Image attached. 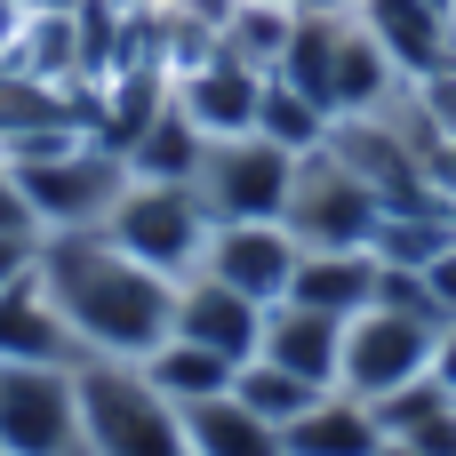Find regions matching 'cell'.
<instances>
[{"instance_id":"cell-1","label":"cell","mask_w":456,"mask_h":456,"mask_svg":"<svg viewBox=\"0 0 456 456\" xmlns=\"http://www.w3.org/2000/svg\"><path fill=\"white\" fill-rule=\"evenodd\" d=\"M32 281L64 313L80 361H144L176 329V281L136 265L104 232H48L32 256Z\"/></svg>"},{"instance_id":"cell-2","label":"cell","mask_w":456,"mask_h":456,"mask_svg":"<svg viewBox=\"0 0 456 456\" xmlns=\"http://www.w3.org/2000/svg\"><path fill=\"white\" fill-rule=\"evenodd\" d=\"M80 456H184V409L136 361H72Z\"/></svg>"},{"instance_id":"cell-3","label":"cell","mask_w":456,"mask_h":456,"mask_svg":"<svg viewBox=\"0 0 456 456\" xmlns=\"http://www.w3.org/2000/svg\"><path fill=\"white\" fill-rule=\"evenodd\" d=\"M112 248H128L136 265H152V273H168V281H184V273H200V248H208V208H200V192L192 184H144V176H128V192L112 200V216L96 224Z\"/></svg>"},{"instance_id":"cell-4","label":"cell","mask_w":456,"mask_h":456,"mask_svg":"<svg viewBox=\"0 0 456 456\" xmlns=\"http://www.w3.org/2000/svg\"><path fill=\"white\" fill-rule=\"evenodd\" d=\"M32 216H40V240L48 232H96L112 216V200L128 192V160L112 144H72V152H48V160H8Z\"/></svg>"},{"instance_id":"cell-5","label":"cell","mask_w":456,"mask_h":456,"mask_svg":"<svg viewBox=\"0 0 456 456\" xmlns=\"http://www.w3.org/2000/svg\"><path fill=\"white\" fill-rule=\"evenodd\" d=\"M281 224L297 232V248H377L385 232V200L369 176H353L329 144L297 160V192L281 208Z\"/></svg>"},{"instance_id":"cell-6","label":"cell","mask_w":456,"mask_h":456,"mask_svg":"<svg viewBox=\"0 0 456 456\" xmlns=\"http://www.w3.org/2000/svg\"><path fill=\"white\" fill-rule=\"evenodd\" d=\"M192 192H200L208 224H265L297 192V152H281L273 136H208Z\"/></svg>"},{"instance_id":"cell-7","label":"cell","mask_w":456,"mask_h":456,"mask_svg":"<svg viewBox=\"0 0 456 456\" xmlns=\"http://www.w3.org/2000/svg\"><path fill=\"white\" fill-rule=\"evenodd\" d=\"M0 456H80V393L64 361H0Z\"/></svg>"},{"instance_id":"cell-8","label":"cell","mask_w":456,"mask_h":456,"mask_svg":"<svg viewBox=\"0 0 456 456\" xmlns=\"http://www.w3.org/2000/svg\"><path fill=\"white\" fill-rule=\"evenodd\" d=\"M433 337L441 321H417V313H393V305H369L345 321V353H337V385L361 393V401H385L417 377H433Z\"/></svg>"},{"instance_id":"cell-9","label":"cell","mask_w":456,"mask_h":456,"mask_svg":"<svg viewBox=\"0 0 456 456\" xmlns=\"http://www.w3.org/2000/svg\"><path fill=\"white\" fill-rule=\"evenodd\" d=\"M297 256H305L297 232L281 216H265V224H216L208 248H200V273L240 289V297H256V305H281L289 281H297Z\"/></svg>"},{"instance_id":"cell-10","label":"cell","mask_w":456,"mask_h":456,"mask_svg":"<svg viewBox=\"0 0 456 456\" xmlns=\"http://www.w3.org/2000/svg\"><path fill=\"white\" fill-rule=\"evenodd\" d=\"M168 96H176V112H184L200 136H256L265 72H256V64H240V56H224V48H208L200 64L168 72Z\"/></svg>"},{"instance_id":"cell-11","label":"cell","mask_w":456,"mask_h":456,"mask_svg":"<svg viewBox=\"0 0 456 456\" xmlns=\"http://www.w3.org/2000/svg\"><path fill=\"white\" fill-rule=\"evenodd\" d=\"M265 313H273V305H256V297L208 281V273H184V281H176V329H168V337H192V345H208V353H224V361L240 369V361H256V345H265Z\"/></svg>"},{"instance_id":"cell-12","label":"cell","mask_w":456,"mask_h":456,"mask_svg":"<svg viewBox=\"0 0 456 456\" xmlns=\"http://www.w3.org/2000/svg\"><path fill=\"white\" fill-rule=\"evenodd\" d=\"M361 24L385 40L401 80H433V72L456 64V16L433 8V0H361Z\"/></svg>"},{"instance_id":"cell-13","label":"cell","mask_w":456,"mask_h":456,"mask_svg":"<svg viewBox=\"0 0 456 456\" xmlns=\"http://www.w3.org/2000/svg\"><path fill=\"white\" fill-rule=\"evenodd\" d=\"M281 305H305V313H329V321L369 313L377 305V248H305Z\"/></svg>"},{"instance_id":"cell-14","label":"cell","mask_w":456,"mask_h":456,"mask_svg":"<svg viewBox=\"0 0 456 456\" xmlns=\"http://www.w3.org/2000/svg\"><path fill=\"white\" fill-rule=\"evenodd\" d=\"M281 441H289V456H377L385 449V425H377V409H369L361 393L329 385Z\"/></svg>"},{"instance_id":"cell-15","label":"cell","mask_w":456,"mask_h":456,"mask_svg":"<svg viewBox=\"0 0 456 456\" xmlns=\"http://www.w3.org/2000/svg\"><path fill=\"white\" fill-rule=\"evenodd\" d=\"M265 361H281L289 377L305 385H337V353H345V321L329 313H305V305H273L265 313Z\"/></svg>"},{"instance_id":"cell-16","label":"cell","mask_w":456,"mask_h":456,"mask_svg":"<svg viewBox=\"0 0 456 456\" xmlns=\"http://www.w3.org/2000/svg\"><path fill=\"white\" fill-rule=\"evenodd\" d=\"M0 361H80V345H72V329H64V313L48 305V289L24 273L16 289H0Z\"/></svg>"},{"instance_id":"cell-17","label":"cell","mask_w":456,"mask_h":456,"mask_svg":"<svg viewBox=\"0 0 456 456\" xmlns=\"http://www.w3.org/2000/svg\"><path fill=\"white\" fill-rule=\"evenodd\" d=\"M200 152H208V136L176 112V96L120 144V160H128V176H144V184H192L200 176Z\"/></svg>"},{"instance_id":"cell-18","label":"cell","mask_w":456,"mask_h":456,"mask_svg":"<svg viewBox=\"0 0 456 456\" xmlns=\"http://www.w3.org/2000/svg\"><path fill=\"white\" fill-rule=\"evenodd\" d=\"M184 456H289V441H281V425H265L256 409L216 393V401L184 409Z\"/></svg>"},{"instance_id":"cell-19","label":"cell","mask_w":456,"mask_h":456,"mask_svg":"<svg viewBox=\"0 0 456 456\" xmlns=\"http://www.w3.org/2000/svg\"><path fill=\"white\" fill-rule=\"evenodd\" d=\"M176 409H192V401H216V393H232V361L224 353H208V345H192V337H168V345H152L144 361H136Z\"/></svg>"},{"instance_id":"cell-20","label":"cell","mask_w":456,"mask_h":456,"mask_svg":"<svg viewBox=\"0 0 456 456\" xmlns=\"http://www.w3.org/2000/svg\"><path fill=\"white\" fill-rule=\"evenodd\" d=\"M321 393H329V385H305V377H289V369H281V361H265V353L232 369V401H240V409H256V417H265V425H281V433H289Z\"/></svg>"},{"instance_id":"cell-21","label":"cell","mask_w":456,"mask_h":456,"mask_svg":"<svg viewBox=\"0 0 456 456\" xmlns=\"http://www.w3.org/2000/svg\"><path fill=\"white\" fill-rule=\"evenodd\" d=\"M256 136H273L281 152H297V160H305V152H321V144H329V112H321V104H313L305 88H289L281 72H265V104H256Z\"/></svg>"},{"instance_id":"cell-22","label":"cell","mask_w":456,"mask_h":456,"mask_svg":"<svg viewBox=\"0 0 456 456\" xmlns=\"http://www.w3.org/2000/svg\"><path fill=\"white\" fill-rule=\"evenodd\" d=\"M0 232L8 240H40V216H32V200H24V184H16L8 160H0Z\"/></svg>"},{"instance_id":"cell-23","label":"cell","mask_w":456,"mask_h":456,"mask_svg":"<svg viewBox=\"0 0 456 456\" xmlns=\"http://www.w3.org/2000/svg\"><path fill=\"white\" fill-rule=\"evenodd\" d=\"M32 256H40V240H8V232H0V289H16V281L32 273Z\"/></svg>"},{"instance_id":"cell-24","label":"cell","mask_w":456,"mask_h":456,"mask_svg":"<svg viewBox=\"0 0 456 456\" xmlns=\"http://www.w3.org/2000/svg\"><path fill=\"white\" fill-rule=\"evenodd\" d=\"M409 441H417V449H425V456H456V409H441L433 425H417Z\"/></svg>"},{"instance_id":"cell-25","label":"cell","mask_w":456,"mask_h":456,"mask_svg":"<svg viewBox=\"0 0 456 456\" xmlns=\"http://www.w3.org/2000/svg\"><path fill=\"white\" fill-rule=\"evenodd\" d=\"M425 281H433V297H441V313L456 321V240L441 248V256H433V265H425Z\"/></svg>"},{"instance_id":"cell-26","label":"cell","mask_w":456,"mask_h":456,"mask_svg":"<svg viewBox=\"0 0 456 456\" xmlns=\"http://www.w3.org/2000/svg\"><path fill=\"white\" fill-rule=\"evenodd\" d=\"M24 16H32V0H0V64L16 56V40H24Z\"/></svg>"},{"instance_id":"cell-27","label":"cell","mask_w":456,"mask_h":456,"mask_svg":"<svg viewBox=\"0 0 456 456\" xmlns=\"http://www.w3.org/2000/svg\"><path fill=\"white\" fill-rule=\"evenodd\" d=\"M433 377L456 393V321H441V337H433Z\"/></svg>"},{"instance_id":"cell-28","label":"cell","mask_w":456,"mask_h":456,"mask_svg":"<svg viewBox=\"0 0 456 456\" xmlns=\"http://www.w3.org/2000/svg\"><path fill=\"white\" fill-rule=\"evenodd\" d=\"M377 456H425V449H417V441H385Z\"/></svg>"},{"instance_id":"cell-29","label":"cell","mask_w":456,"mask_h":456,"mask_svg":"<svg viewBox=\"0 0 456 456\" xmlns=\"http://www.w3.org/2000/svg\"><path fill=\"white\" fill-rule=\"evenodd\" d=\"M433 8H456V0H433Z\"/></svg>"},{"instance_id":"cell-30","label":"cell","mask_w":456,"mask_h":456,"mask_svg":"<svg viewBox=\"0 0 456 456\" xmlns=\"http://www.w3.org/2000/svg\"><path fill=\"white\" fill-rule=\"evenodd\" d=\"M449 16H456V8H449Z\"/></svg>"}]
</instances>
